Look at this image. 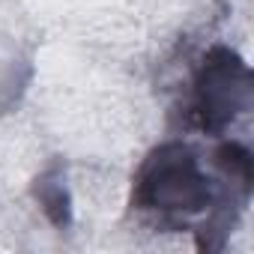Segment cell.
I'll use <instances>...</instances> for the list:
<instances>
[{
  "mask_svg": "<svg viewBox=\"0 0 254 254\" xmlns=\"http://www.w3.org/2000/svg\"><path fill=\"white\" fill-rule=\"evenodd\" d=\"M132 203L159 218H189L215 206V191L189 144L168 141L156 147L135 174Z\"/></svg>",
  "mask_w": 254,
  "mask_h": 254,
  "instance_id": "cell-1",
  "label": "cell"
},
{
  "mask_svg": "<svg viewBox=\"0 0 254 254\" xmlns=\"http://www.w3.org/2000/svg\"><path fill=\"white\" fill-rule=\"evenodd\" d=\"M251 108V69L227 45L203 54L191 84V114L206 135H221Z\"/></svg>",
  "mask_w": 254,
  "mask_h": 254,
  "instance_id": "cell-2",
  "label": "cell"
},
{
  "mask_svg": "<svg viewBox=\"0 0 254 254\" xmlns=\"http://www.w3.org/2000/svg\"><path fill=\"white\" fill-rule=\"evenodd\" d=\"M33 197L48 215L54 227H69L72 224V194L66 186V168L60 162H51L33 183Z\"/></svg>",
  "mask_w": 254,
  "mask_h": 254,
  "instance_id": "cell-3",
  "label": "cell"
},
{
  "mask_svg": "<svg viewBox=\"0 0 254 254\" xmlns=\"http://www.w3.org/2000/svg\"><path fill=\"white\" fill-rule=\"evenodd\" d=\"M215 165L224 171V177H230V183L239 186V191H251V180H254V165H251V153L248 147H242L239 141H224L215 150Z\"/></svg>",
  "mask_w": 254,
  "mask_h": 254,
  "instance_id": "cell-4",
  "label": "cell"
}]
</instances>
